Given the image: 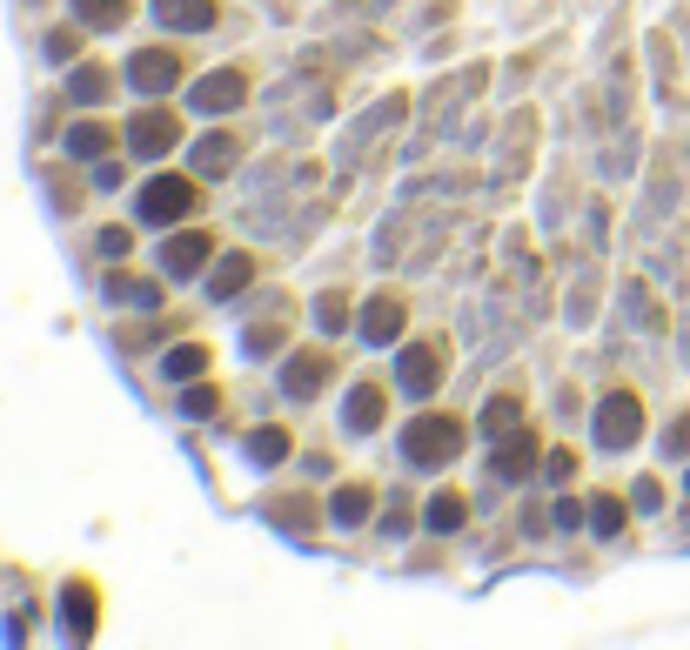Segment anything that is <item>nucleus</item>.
Here are the masks:
<instances>
[{
  "label": "nucleus",
  "instance_id": "obj_1",
  "mask_svg": "<svg viewBox=\"0 0 690 650\" xmlns=\"http://www.w3.org/2000/svg\"><path fill=\"white\" fill-rule=\"evenodd\" d=\"M456 443H463V429H456V423H436V416L409 429V456H416V463H449V456H456Z\"/></svg>",
  "mask_w": 690,
  "mask_h": 650
},
{
  "label": "nucleus",
  "instance_id": "obj_2",
  "mask_svg": "<svg viewBox=\"0 0 690 650\" xmlns=\"http://www.w3.org/2000/svg\"><path fill=\"white\" fill-rule=\"evenodd\" d=\"M188 202H195L188 181H155L148 202H141V215H148V222H175V215H188Z\"/></svg>",
  "mask_w": 690,
  "mask_h": 650
},
{
  "label": "nucleus",
  "instance_id": "obj_3",
  "mask_svg": "<svg viewBox=\"0 0 690 650\" xmlns=\"http://www.w3.org/2000/svg\"><path fill=\"white\" fill-rule=\"evenodd\" d=\"M597 436L603 443H630V436H637V403H630V396H610V409L597 416Z\"/></svg>",
  "mask_w": 690,
  "mask_h": 650
},
{
  "label": "nucleus",
  "instance_id": "obj_4",
  "mask_svg": "<svg viewBox=\"0 0 690 650\" xmlns=\"http://www.w3.org/2000/svg\"><path fill=\"white\" fill-rule=\"evenodd\" d=\"M134 88H148V94H161L168 88V81H175V61H168V54H134Z\"/></svg>",
  "mask_w": 690,
  "mask_h": 650
},
{
  "label": "nucleus",
  "instance_id": "obj_5",
  "mask_svg": "<svg viewBox=\"0 0 690 650\" xmlns=\"http://www.w3.org/2000/svg\"><path fill=\"white\" fill-rule=\"evenodd\" d=\"M168 141H175V121H168V114H141V121H134V148H141V155H161Z\"/></svg>",
  "mask_w": 690,
  "mask_h": 650
},
{
  "label": "nucleus",
  "instance_id": "obj_6",
  "mask_svg": "<svg viewBox=\"0 0 690 650\" xmlns=\"http://www.w3.org/2000/svg\"><path fill=\"white\" fill-rule=\"evenodd\" d=\"M161 21H168V27H208V21H215V0H161Z\"/></svg>",
  "mask_w": 690,
  "mask_h": 650
},
{
  "label": "nucleus",
  "instance_id": "obj_7",
  "mask_svg": "<svg viewBox=\"0 0 690 650\" xmlns=\"http://www.w3.org/2000/svg\"><path fill=\"white\" fill-rule=\"evenodd\" d=\"M402 382H409V389H429V382H436V356H429V349L402 356Z\"/></svg>",
  "mask_w": 690,
  "mask_h": 650
},
{
  "label": "nucleus",
  "instance_id": "obj_8",
  "mask_svg": "<svg viewBox=\"0 0 690 650\" xmlns=\"http://www.w3.org/2000/svg\"><path fill=\"white\" fill-rule=\"evenodd\" d=\"M195 262H201V242H195V235H181V242H168V269H175V275H188Z\"/></svg>",
  "mask_w": 690,
  "mask_h": 650
},
{
  "label": "nucleus",
  "instance_id": "obj_9",
  "mask_svg": "<svg viewBox=\"0 0 690 650\" xmlns=\"http://www.w3.org/2000/svg\"><path fill=\"white\" fill-rule=\"evenodd\" d=\"M396 322H402V309H396V302H376V309H369V336H396Z\"/></svg>",
  "mask_w": 690,
  "mask_h": 650
},
{
  "label": "nucleus",
  "instance_id": "obj_10",
  "mask_svg": "<svg viewBox=\"0 0 690 650\" xmlns=\"http://www.w3.org/2000/svg\"><path fill=\"white\" fill-rule=\"evenodd\" d=\"M121 14H128V0H81V21H121Z\"/></svg>",
  "mask_w": 690,
  "mask_h": 650
},
{
  "label": "nucleus",
  "instance_id": "obj_11",
  "mask_svg": "<svg viewBox=\"0 0 690 650\" xmlns=\"http://www.w3.org/2000/svg\"><path fill=\"white\" fill-rule=\"evenodd\" d=\"M315 382H322V356H302V362L289 369V389L302 396V389H315Z\"/></svg>",
  "mask_w": 690,
  "mask_h": 650
},
{
  "label": "nucleus",
  "instance_id": "obj_12",
  "mask_svg": "<svg viewBox=\"0 0 690 650\" xmlns=\"http://www.w3.org/2000/svg\"><path fill=\"white\" fill-rule=\"evenodd\" d=\"M235 94H242V81H235V74H215V88H201V108H222Z\"/></svg>",
  "mask_w": 690,
  "mask_h": 650
},
{
  "label": "nucleus",
  "instance_id": "obj_13",
  "mask_svg": "<svg viewBox=\"0 0 690 650\" xmlns=\"http://www.w3.org/2000/svg\"><path fill=\"white\" fill-rule=\"evenodd\" d=\"M242 282H248V262H242V255H235V262H222V269H215V289H242Z\"/></svg>",
  "mask_w": 690,
  "mask_h": 650
},
{
  "label": "nucleus",
  "instance_id": "obj_14",
  "mask_svg": "<svg viewBox=\"0 0 690 650\" xmlns=\"http://www.w3.org/2000/svg\"><path fill=\"white\" fill-rule=\"evenodd\" d=\"M456 516H463V503H456V496H436V503H429V523H436V530H449Z\"/></svg>",
  "mask_w": 690,
  "mask_h": 650
}]
</instances>
